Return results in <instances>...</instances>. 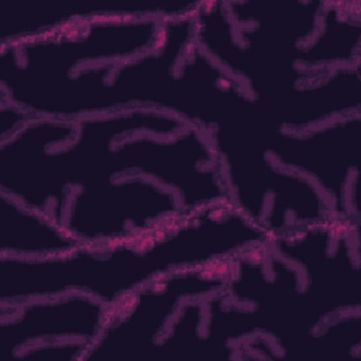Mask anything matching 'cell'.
I'll return each mask as SVG.
<instances>
[{
    "label": "cell",
    "instance_id": "obj_1",
    "mask_svg": "<svg viewBox=\"0 0 361 361\" xmlns=\"http://www.w3.org/2000/svg\"><path fill=\"white\" fill-rule=\"evenodd\" d=\"M267 238V231L223 202L128 241L83 244L44 258L10 257L6 283L14 302L79 292L114 306L164 275L233 258Z\"/></svg>",
    "mask_w": 361,
    "mask_h": 361
},
{
    "label": "cell",
    "instance_id": "obj_2",
    "mask_svg": "<svg viewBox=\"0 0 361 361\" xmlns=\"http://www.w3.org/2000/svg\"><path fill=\"white\" fill-rule=\"evenodd\" d=\"M207 134L230 203L271 237L336 219L314 183L269 155L251 121L219 124Z\"/></svg>",
    "mask_w": 361,
    "mask_h": 361
},
{
    "label": "cell",
    "instance_id": "obj_3",
    "mask_svg": "<svg viewBox=\"0 0 361 361\" xmlns=\"http://www.w3.org/2000/svg\"><path fill=\"white\" fill-rule=\"evenodd\" d=\"M118 175H142L162 185L188 212L230 202L212 138L197 126L175 134H131L87 154L85 183Z\"/></svg>",
    "mask_w": 361,
    "mask_h": 361
},
{
    "label": "cell",
    "instance_id": "obj_4",
    "mask_svg": "<svg viewBox=\"0 0 361 361\" xmlns=\"http://www.w3.org/2000/svg\"><path fill=\"white\" fill-rule=\"evenodd\" d=\"M185 213L172 190L142 175H118L75 188L62 226L82 245H104L147 235Z\"/></svg>",
    "mask_w": 361,
    "mask_h": 361
},
{
    "label": "cell",
    "instance_id": "obj_5",
    "mask_svg": "<svg viewBox=\"0 0 361 361\" xmlns=\"http://www.w3.org/2000/svg\"><path fill=\"white\" fill-rule=\"evenodd\" d=\"M259 137L278 164L319 188L336 219L360 226L361 113L300 131L259 127Z\"/></svg>",
    "mask_w": 361,
    "mask_h": 361
},
{
    "label": "cell",
    "instance_id": "obj_6",
    "mask_svg": "<svg viewBox=\"0 0 361 361\" xmlns=\"http://www.w3.org/2000/svg\"><path fill=\"white\" fill-rule=\"evenodd\" d=\"M113 307L79 292L0 305L3 347L11 355L25 347L99 338Z\"/></svg>",
    "mask_w": 361,
    "mask_h": 361
},
{
    "label": "cell",
    "instance_id": "obj_7",
    "mask_svg": "<svg viewBox=\"0 0 361 361\" xmlns=\"http://www.w3.org/2000/svg\"><path fill=\"white\" fill-rule=\"evenodd\" d=\"M78 245L61 223L0 192V257L44 258Z\"/></svg>",
    "mask_w": 361,
    "mask_h": 361
},
{
    "label": "cell",
    "instance_id": "obj_8",
    "mask_svg": "<svg viewBox=\"0 0 361 361\" xmlns=\"http://www.w3.org/2000/svg\"><path fill=\"white\" fill-rule=\"evenodd\" d=\"M360 3H326L319 30L299 52L296 66L327 72L360 65Z\"/></svg>",
    "mask_w": 361,
    "mask_h": 361
},
{
    "label": "cell",
    "instance_id": "obj_9",
    "mask_svg": "<svg viewBox=\"0 0 361 361\" xmlns=\"http://www.w3.org/2000/svg\"><path fill=\"white\" fill-rule=\"evenodd\" d=\"M0 142L10 138L16 134L27 121H30L34 116L27 113L24 109L18 107L17 104L8 102L7 99L0 100Z\"/></svg>",
    "mask_w": 361,
    "mask_h": 361
}]
</instances>
